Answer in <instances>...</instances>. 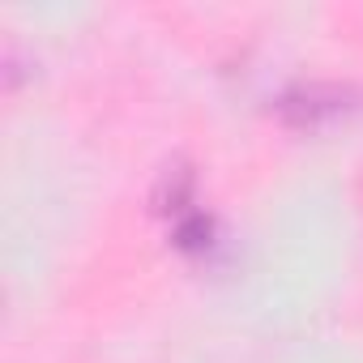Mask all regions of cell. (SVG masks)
I'll return each mask as SVG.
<instances>
[{"label":"cell","mask_w":363,"mask_h":363,"mask_svg":"<svg viewBox=\"0 0 363 363\" xmlns=\"http://www.w3.org/2000/svg\"><path fill=\"white\" fill-rule=\"evenodd\" d=\"M158 210L171 218V235H175L179 248L201 252V257L214 248V223H210V214L197 206L193 175H189L184 167H167L162 189H158Z\"/></svg>","instance_id":"obj_1"},{"label":"cell","mask_w":363,"mask_h":363,"mask_svg":"<svg viewBox=\"0 0 363 363\" xmlns=\"http://www.w3.org/2000/svg\"><path fill=\"white\" fill-rule=\"evenodd\" d=\"M354 90L350 86H333V82H303L295 90L282 94V116L295 124V128H316L320 120H333L342 111H350L354 103Z\"/></svg>","instance_id":"obj_2"}]
</instances>
